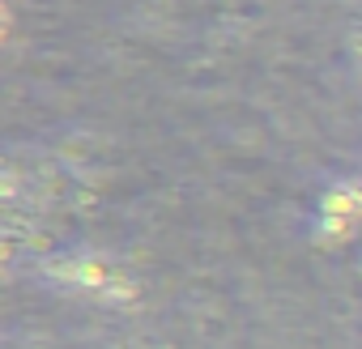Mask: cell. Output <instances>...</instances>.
<instances>
[{
    "instance_id": "7a4b0ae2",
    "label": "cell",
    "mask_w": 362,
    "mask_h": 349,
    "mask_svg": "<svg viewBox=\"0 0 362 349\" xmlns=\"http://www.w3.org/2000/svg\"><path fill=\"white\" fill-rule=\"evenodd\" d=\"M358 218H362V184L358 179H341V184H332L324 192L320 213H315V226H320V235H332L337 239V235H349Z\"/></svg>"
},
{
    "instance_id": "6da1fadb",
    "label": "cell",
    "mask_w": 362,
    "mask_h": 349,
    "mask_svg": "<svg viewBox=\"0 0 362 349\" xmlns=\"http://www.w3.org/2000/svg\"><path fill=\"white\" fill-rule=\"evenodd\" d=\"M47 277L77 290V294H94L103 302H132L136 285L128 277H119L111 264H103L98 256H60L47 264Z\"/></svg>"
}]
</instances>
